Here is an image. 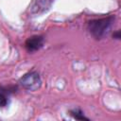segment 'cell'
Instances as JSON below:
<instances>
[{"instance_id": "cell-1", "label": "cell", "mask_w": 121, "mask_h": 121, "mask_svg": "<svg viewBox=\"0 0 121 121\" xmlns=\"http://www.w3.org/2000/svg\"><path fill=\"white\" fill-rule=\"evenodd\" d=\"M114 22V16H108L99 19H94L88 23V30L96 40L103 39L110 32Z\"/></svg>"}, {"instance_id": "cell-2", "label": "cell", "mask_w": 121, "mask_h": 121, "mask_svg": "<svg viewBox=\"0 0 121 121\" xmlns=\"http://www.w3.org/2000/svg\"><path fill=\"white\" fill-rule=\"evenodd\" d=\"M20 85L26 91L35 92L42 86V79L40 75L35 71H30L25 74L19 80Z\"/></svg>"}, {"instance_id": "cell-3", "label": "cell", "mask_w": 121, "mask_h": 121, "mask_svg": "<svg viewBox=\"0 0 121 121\" xmlns=\"http://www.w3.org/2000/svg\"><path fill=\"white\" fill-rule=\"evenodd\" d=\"M43 42H44V39L43 36L41 35H34V36H31L29 37L26 43H25V47L26 49L32 53V52H35L37 50H39L43 45Z\"/></svg>"}, {"instance_id": "cell-4", "label": "cell", "mask_w": 121, "mask_h": 121, "mask_svg": "<svg viewBox=\"0 0 121 121\" xmlns=\"http://www.w3.org/2000/svg\"><path fill=\"white\" fill-rule=\"evenodd\" d=\"M52 0H34L33 5H32V9H33V12L35 13H39L42 11H44V9H46Z\"/></svg>"}, {"instance_id": "cell-5", "label": "cell", "mask_w": 121, "mask_h": 121, "mask_svg": "<svg viewBox=\"0 0 121 121\" xmlns=\"http://www.w3.org/2000/svg\"><path fill=\"white\" fill-rule=\"evenodd\" d=\"M9 102V91L6 87H0V108H5Z\"/></svg>"}, {"instance_id": "cell-6", "label": "cell", "mask_w": 121, "mask_h": 121, "mask_svg": "<svg viewBox=\"0 0 121 121\" xmlns=\"http://www.w3.org/2000/svg\"><path fill=\"white\" fill-rule=\"evenodd\" d=\"M70 114L75 118V119H78V120H89L88 117H86L82 111L79 110V109H75V110H72L70 111Z\"/></svg>"}, {"instance_id": "cell-7", "label": "cell", "mask_w": 121, "mask_h": 121, "mask_svg": "<svg viewBox=\"0 0 121 121\" xmlns=\"http://www.w3.org/2000/svg\"><path fill=\"white\" fill-rule=\"evenodd\" d=\"M113 38H115V39H117V40H119L120 39V32H119V30H117L115 33H113Z\"/></svg>"}]
</instances>
